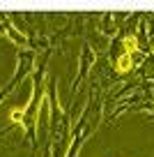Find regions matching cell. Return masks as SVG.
Masks as SVG:
<instances>
[{"mask_svg": "<svg viewBox=\"0 0 154 157\" xmlns=\"http://www.w3.org/2000/svg\"><path fill=\"white\" fill-rule=\"evenodd\" d=\"M94 65H97V51L85 42V44H83V51H81V58H78V72H76V76H74V81H72V95H76L78 83L90 74V69L94 67Z\"/></svg>", "mask_w": 154, "mask_h": 157, "instance_id": "obj_1", "label": "cell"}, {"mask_svg": "<svg viewBox=\"0 0 154 157\" xmlns=\"http://www.w3.org/2000/svg\"><path fill=\"white\" fill-rule=\"evenodd\" d=\"M131 69H134V56L131 53H120L117 60H115V72L122 76V74H129Z\"/></svg>", "mask_w": 154, "mask_h": 157, "instance_id": "obj_2", "label": "cell"}, {"mask_svg": "<svg viewBox=\"0 0 154 157\" xmlns=\"http://www.w3.org/2000/svg\"><path fill=\"white\" fill-rule=\"evenodd\" d=\"M99 28H101L104 35H115L117 33V19L113 14H104L101 21H99Z\"/></svg>", "mask_w": 154, "mask_h": 157, "instance_id": "obj_3", "label": "cell"}, {"mask_svg": "<svg viewBox=\"0 0 154 157\" xmlns=\"http://www.w3.org/2000/svg\"><path fill=\"white\" fill-rule=\"evenodd\" d=\"M136 51H138V37H136V33L124 35V37H122V53H131L134 56Z\"/></svg>", "mask_w": 154, "mask_h": 157, "instance_id": "obj_4", "label": "cell"}, {"mask_svg": "<svg viewBox=\"0 0 154 157\" xmlns=\"http://www.w3.org/2000/svg\"><path fill=\"white\" fill-rule=\"evenodd\" d=\"M12 90H14V83H12V81H9L7 86H2V88H0V104H2V99H5L7 95L12 93Z\"/></svg>", "mask_w": 154, "mask_h": 157, "instance_id": "obj_5", "label": "cell"}]
</instances>
